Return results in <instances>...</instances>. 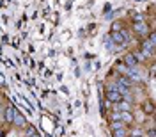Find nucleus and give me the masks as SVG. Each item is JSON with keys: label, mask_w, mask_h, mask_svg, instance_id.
Returning a JSON list of instances; mask_svg holds the SVG:
<instances>
[{"label": "nucleus", "mask_w": 156, "mask_h": 137, "mask_svg": "<svg viewBox=\"0 0 156 137\" xmlns=\"http://www.w3.org/2000/svg\"><path fill=\"white\" fill-rule=\"evenodd\" d=\"M133 30H135L136 34H140V36H146L147 32H149V27H147L146 21H138L133 25Z\"/></svg>", "instance_id": "f257e3e1"}, {"label": "nucleus", "mask_w": 156, "mask_h": 137, "mask_svg": "<svg viewBox=\"0 0 156 137\" xmlns=\"http://www.w3.org/2000/svg\"><path fill=\"white\" fill-rule=\"evenodd\" d=\"M12 123L18 128H27V119L21 116L20 112H14V117H12Z\"/></svg>", "instance_id": "f03ea898"}, {"label": "nucleus", "mask_w": 156, "mask_h": 137, "mask_svg": "<svg viewBox=\"0 0 156 137\" xmlns=\"http://www.w3.org/2000/svg\"><path fill=\"white\" fill-rule=\"evenodd\" d=\"M107 100L112 102V103H119V102L122 100V96H121L117 91H107Z\"/></svg>", "instance_id": "7ed1b4c3"}, {"label": "nucleus", "mask_w": 156, "mask_h": 137, "mask_svg": "<svg viewBox=\"0 0 156 137\" xmlns=\"http://www.w3.org/2000/svg\"><path fill=\"white\" fill-rule=\"evenodd\" d=\"M108 38L112 39L114 43H117V45H124L126 41H124V36H122V32H112Z\"/></svg>", "instance_id": "20e7f679"}, {"label": "nucleus", "mask_w": 156, "mask_h": 137, "mask_svg": "<svg viewBox=\"0 0 156 137\" xmlns=\"http://www.w3.org/2000/svg\"><path fill=\"white\" fill-rule=\"evenodd\" d=\"M14 112H16V109L12 107V105H9V107L5 109V121H7V123H12V117H14Z\"/></svg>", "instance_id": "39448f33"}, {"label": "nucleus", "mask_w": 156, "mask_h": 137, "mask_svg": "<svg viewBox=\"0 0 156 137\" xmlns=\"http://www.w3.org/2000/svg\"><path fill=\"white\" fill-rule=\"evenodd\" d=\"M121 119H122V123H131L133 121V116L128 110H121Z\"/></svg>", "instance_id": "423d86ee"}, {"label": "nucleus", "mask_w": 156, "mask_h": 137, "mask_svg": "<svg viewBox=\"0 0 156 137\" xmlns=\"http://www.w3.org/2000/svg\"><path fill=\"white\" fill-rule=\"evenodd\" d=\"M124 62H126V64H129V66H135V64H136V59L133 57V54H129V55H126V57H124Z\"/></svg>", "instance_id": "0eeeda50"}, {"label": "nucleus", "mask_w": 156, "mask_h": 137, "mask_svg": "<svg viewBox=\"0 0 156 137\" xmlns=\"http://www.w3.org/2000/svg\"><path fill=\"white\" fill-rule=\"evenodd\" d=\"M133 21H135V23H138V21H146V16H144L142 13H135V14H133Z\"/></svg>", "instance_id": "6e6552de"}, {"label": "nucleus", "mask_w": 156, "mask_h": 137, "mask_svg": "<svg viewBox=\"0 0 156 137\" xmlns=\"http://www.w3.org/2000/svg\"><path fill=\"white\" fill-rule=\"evenodd\" d=\"M117 84H122V86H126V87H131V80L128 77H122V78H119V82Z\"/></svg>", "instance_id": "1a4fd4ad"}, {"label": "nucleus", "mask_w": 156, "mask_h": 137, "mask_svg": "<svg viewBox=\"0 0 156 137\" xmlns=\"http://www.w3.org/2000/svg\"><path fill=\"white\" fill-rule=\"evenodd\" d=\"M114 137H126V130L124 128H119V130H112Z\"/></svg>", "instance_id": "9d476101"}, {"label": "nucleus", "mask_w": 156, "mask_h": 137, "mask_svg": "<svg viewBox=\"0 0 156 137\" xmlns=\"http://www.w3.org/2000/svg\"><path fill=\"white\" fill-rule=\"evenodd\" d=\"M119 128H124V123L122 121H114L112 123V130H119Z\"/></svg>", "instance_id": "9b49d317"}, {"label": "nucleus", "mask_w": 156, "mask_h": 137, "mask_svg": "<svg viewBox=\"0 0 156 137\" xmlns=\"http://www.w3.org/2000/svg\"><path fill=\"white\" fill-rule=\"evenodd\" d=\"M135 55H136V62H138V61H142V59H146L147 57V55H146V54H144V52H142V50H140V52H136V54H135Z\"/></svg>", "instance_id": "f8f14e48"}, {"label": "nucleus", "mask_w": 156, "mask_h": 137, "mask_svg": "<svg viewBox=\"0 0 156 137\" xmlns=\"http://www.w3.org/2000/svg\"><path fill=\"white\" fill-rule=\"evenodd\" d=\"M112 32H122L121 23H114V25H112Z\"/></svg>", "instance_id": "ddd939ff"}, {"label": "nucleus", "mask_w": 156, "mask_h": 137, "mask_svg": "<svg viewBox=\"0 0 156 137\" xmlns=\"http://www.w3.org/2000/svg\"><path fill=\"white\" fill-rule=\"evenodd\" d=\"M112 121H121V110H115L112 114Z\"/></svg>", "instance_id": "4468645a"}, {"label": "nucleus", "mask_w": 156, "mask_h": 137, "mask_svg": "<svg viewBox=\"0 0 156 137\" xmlns=\"http://www.w3.org/2000/svg\"><path fill=\"white\" fill-rule=\"evenodd\" d=\"M131 134H133L131 137H142V130H140V128H135V130H133Z\"/></svg>", "instance_id": "2eb2a0df"}, {"label": "nucleus", "mask_w": 156, "mask_h": 137, "mask_svg": "<svg viewBox=\"0 0 156 137\" xmlns=\"http://www.w3.org/2000/svg\"><path fill=\"white\" fill-rule=\"evenodd\" d=\"M32 134H36V130H34V128H32V127H30V128H27V135H32Z\"/></svg>", "instance_id": "dca6fc26"}, {"label": "nucleus", "mask_w": 156, "mask_h": 137, "mask_svg": "<svg viewBox=\"0 0 156 137\" xmlns=\"http://www.w3.org/2000/svg\"><path fill=\"white\" fill-rule=\"evenodd\" d=\"M146 110H147V114H151V112H153V107H151V105L147 103V105H146Z\"/></svg>", "instance_id": "f3484780"}, {"label": "nucleus", "mask_w": 156, "mask_h": 137, "mask_svg": "<svg viewBox=\"0 0 156 137\" xmlns=\"http://www.w3.org/2000/svg\"><path fill=\"white\" fill-rule=\"evenodd\" d=\"M5 135V132H4V130H0V137H4Z\"/></svg>", "instance_id": "a211bd4d"}, {"label": "nucleus", "mask_w": 156, "mask_h": 137, "mask_svg": "<svg viewBox=\"0 0 156 137\" xmlns=\"http://www.w3.org/2000/svg\"><path fill=\"white\" fill-rule=\"evenodd\" d=\"M32 137H39V135H37V134H32Z\"/></svg>", "instance_id": "6ab92c4d"}]
</instances>
